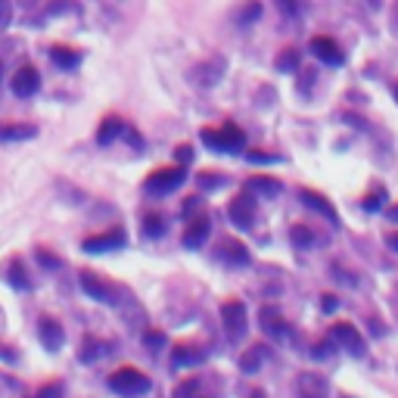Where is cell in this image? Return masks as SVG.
Returning a JSON list of instances; mask_svg holds the SVG:
<instances>
[{
	"mask_svg": "<svg viewBox=\"0 0 398 398\" xmlns=\"http://www.w3.org/2000/svg\"><path fill=\"white\" fill-rule=\"evenodd\" d=\"M10 19H13V4H10V0H0V35L6 31Z\"/></svg>",
	"mask_w": 398,
	"mask_h": 398,
	"instance_id": "e575fe53",
	"label": "cell"
},
{
	"mask_svg": "<svg viewBox=\"0 0 398 398\" xmlns=\"http://www.w3.org/2000/svg\"><path fill=\"white\" fill-rule=\"evenodd\" d=\"M227 215H231V221L236 227H252L256 221V199H252V193H240V197L231 199V206H227Z\"/></svg>",
	"mask_w": 398,
	"mask_h": 398,
	"instance_id": "52a82bcc",
	"label": "cell"
},
{
	"mask_svg": "<svg viewBox=\"0 0 398 398\" xmlns=\"http://www.w3.org/2000/svg\"><path fill=\"white\" fill-rule=\"evenodd\" d=\"M38 336H41V342H44V349H50V352H59L63 349V342H66V330L53 318H41Z\"/></svg>",
	"mask_w": 398,
	"mask_h": 398,
	"instance_id": "8fae6325",
	"label": "cell"
},
{
	"mask_svg": "<svg viewBox=\"0 0 398 398\" xmlns=\"http://www.w3.org/2000/svg\"><path fill=\"white\" fill-rule=\"evenodd\" d=\"M221 324H224L227 340H231V342H240L243 336H246V327H249V320H246V305H243L240 299L224 302V305H221Z\"/></svg>",
	"mask_w": 398,
	"mask_h": 398,
	"instance_id": "3957f363",
	"label": "cell"
},
{
	"mask_svg": "<svg viewBox=\"0 0 398 398\" xmlns=\"http://www.w3.org/2000/svg\"><path fill=\"white\" fill-rule=\"evenodd\" d=\"M174 159H177V165H190L193 162V147H187V143H184V147H177Z\"/></svg>",
	"mask_w": 398,
	"mask_h": 398,
	"instance_id": "74e56055",
	"label": "cell"
},
{
	"mask_svg": "<svg viewBox=\"0 0 398 398\" xmlns=\"http://www.w3.org/2000/svg\"><path fill=\"white\" fill-rule=\"evenodd\" d=\"M395 100H398V88H395Z\"/></svg>",
	"mask_w": 398,
	"mask_h": 398,
	"instance_id": "681fc988",
	"label": "cell"
},
{
	"mask_svg": "<svg viewBox=\"0 0 398 398\" xmlns=\"http://www.w3.org/2000/svg\"><path fill=\"white\" fill-rule=\"evenodd\" d=\"M249 398H265V392H258V389H256V392H252Z\"/></svg>",
	"mask_w": 398,
	"mask_h": 398,
	"instance_id": "bcb514c9",
	"label": "cell"
},
{
	"mask_svg": "<svg viewBox=\"0 0 398 398\" xmlns=\"http://www.w3.org/2000/svg\"><path fill=\"white\" fill-rule=\"evenodd\" d=\"M35 134V125H0V140H28Z\"/></svg>",
	"mask_w": 398,
	"mask_h": 398,
	"instance_id": "7402d4cb",
	"label": "cell"
},
{
	"mask_svg": "<svg viewBox=\"0 0 398 398\" xmlns=\"http://www.w3.org/2000/svg\"><path fill=\"white\" fill-rule=\"evenodd\" d=\"M336 305H340V299H336V295H320V308H324V311H333L336 308Z\"/></svg>",
	"mask_w": 398,
	"mask_h": 398,
	"instance_id": "b9f144b4",
	"label": "cell"
},
{
	"mask_svg": "<svg viewBox=\"0 0 398 398\" xmlns=\"http://www.w3.org/2000/svg\"><path fill=\"white\" fill-rule=\"evenodd\" d=\"M383 199H386V190H383V187H374V190L367 193V197H364V209H367V211H379Z\"/></svg>",
	"mask_w": 398,
	"mask_h": 398,
	"instance_id": "4dcf8cb0",
	"label": "cell"
},
{
	"mask_svg": "<svg viewBox=\"0 0 398 398\" xmlns=\"http://www.w3.org/2000/svg\"><path fill=\"white\" fill-rule=\"evenodd\" d=\"M258 318H261V330H265L268 336H274V340H286V336H290V324H286L283 315H281L277 308H271V305H265Z\"/></svg>",
	"mask_w": 398,
	"mask_h": 398,
	"instance_id": "5bb4252c",
	"label": "cell"
},
{
	"mask_svg": "<svg viewBox=\"0 0 398 398\" xmlns=\"http://www.w3.org/2000/svg\"><path fill=\"white\" fill-rule=\"evenodd\" d=\"M35 398H66V386L63 383H50L44 389H38Z\"/></svg>",
	"mask_w": 398,
	"mask_h": 398,
	"instance_id": "d6a6232c",
	"label": "cell"
},
{
	"mask_svg": "<svg viewBox=\"0 0 398 398\" xmlns=\"http://www.w3.org/2000/svg\"><path fill=\"white\" fill-rule=\"evenodd\" d=\"M209 234H211L209 218H193L190 227L184 231V246H187V249H199L202 243L209 240Z\"/></svg>",
	"mask_w": 398,
	"mask_h": 398,
	"instance_id": "d6986e66",
	"label": "cell"
},
{
	"mask_svg": "<svg viewBox=\"0 0 398 398\" xmlns=\"http://www.w3.org/2000/svg\"><path fill=\"white\" fill-rule=\"evenodd\" d=\"M265 355H268L265 345H252V349L240 358V370L243 374H256V370L261 367V361H265Z\"/></svg>",
	"mask_w": 398,
	"mask_h": 398,
	"instance_id": "603a6c76",
	"label": "cell"
},
{
	"mask_svg": "<svg viewBox=\"0 0 398 398\" xmlns=\"http://www.w3.org/2000/svg\"><path fill=\"white\" fill-rule=\"evenodd\" d=\"M10 88H13V94L19 97V100L35 97L38 90H41V75H38V69H35V66H22V69L13 75Z\"/></svg>",
	"mask_w": 398,
	"mask_h": 398,
	"instance_id": "ba28073f",
	"label": "cell"
},
{
	"mask_svg": "<svg viewBox=\"0 0 398 398\" xmlns=\"http://www.w3.org/2000/svg\"><path fill=\"white\" fill-rule=\"evenodd\" d=\"M0 75H4V63H0Z\"/></svg>",
	"mask_w": 398,
	"mask_h": 398,
	"instance_id": "c3c4849f",
	"label": "cell"
},
{
	"mask_svg": "<svg viewBox=\"0 0 398 398\" xmlns=\"http://www.w3.org/2000/svg\"><path fill=\"white\" fill-rule=\"evenodd\" d=\"M386 215H389V221H398V206H392V209H386Z\"/></svg>",
	"mask_w": 398,
	"mask_h": 398,
	"instance_id": "f6af8a7d",
	"label": "cell"
},
{
	"mask_svg": "<svg viewBox=\"0 0 398 398\" xmlns=\"http://www.w3.org/2000/svg\"><path fill=\"white\" fill-rule=\"evenodd\" d=\"M227 69V63L221 56H211L206 59V63H199V66H193V72H190V78L199 84V88H211V84H218L221 81V75Z\"/></svg>",
	"mask_w": 398,
	"mask_h": 398,
	"instance_id": "9c48e42d",
	"label": "cell"
},
{
	"mask_svg": "<svg viewBox=\"0 0 398 398\" xmlns=\"http://www.w3.org/2000/svg\"><path fill=\"white\" fill-rule=\"evenodd\" d=\"M50 59H53V66H59V69H75L81 63V56L69 47H53L50 50Z\"/></svg>",
	"mask_w": 398,
	"mask_h": 398,
	"instance_id": "cb8c5ba5",
	"label": "cell"
},
{
	"mask_svg": "<svg viewBox=\"0 0 398 398\" xmlns=\"http://www.w3.org/2000/svg\"><path fill=\"white\" fill-rule=\"evenodd\" d=\"M199 140L206 143V147L211 150V152H240L243 147H246V134H243L236 125H221L218 131H211V128H206L199 134Z\"/></svg>",
	"mask_w": 398,
	"mask_h": 398,
	"instance_id": "7a4b0ae2",
	"label": "cell"
},
{
	"mask_svg": "<svg viewBox=\"0 0 398 398\" xmlns=\"http://www.w3.org/2000/svg\"><path fill=\"white\" fill-rule=\"evenodd\" d=\"M395 22H398V6H395Z\"/></svg>",
	"mask_w": 398,
	"mask_h": 398,
	"instance_id": "7dc6e473",
	"label": "cell"
},
{
	"mask_svg": "<svg viewBox=\"0 0 398 398\" xmlns=\"http://www.w3.org/2000/svg\"><path fill=\"white\" fill-rule=\"evenodd\" d=\"M199 392V379H187L184 386H177V392H174V398H193Z\"/></svg>",
	"mask_w": 398,
	"mask_h": 398,
	"instance_id": "d590c367",
	"label": "cell"
},
{
	"mask_svg": "<svg viewBox=\"0 0 398 398\" xmlns=\"http://www.w3.org/2000/svg\"><path fill=\"white\" fill-rule=\"evenodd\" d=\"M311 53H315V56L320 59V63H327V66H342V63H345L342 47L336 44L333 38H324V35L311 38Z\"/></svg>",
	"mask_w": 398,
	"mask_h": 398,
	"instance_id": "30bf717a",
	"label": "cell"
},
{
	"mask_svg": "<svg viewBox=\"0 0 398 398\" xmlns=\"http://www.w3.org/2000/svg\"><path fill=\"white\" fill-rule=\"evenodd\" d=\"M299 63H302V56H299V50H295V47H286L283 53L274 59L277 72H295V69H299Z\"/></svg>",
	"mask_w": 398,
	"mask_h": 398,
	"instance_id": "d4e9b609",
	"label": "cell"
},
{
	"mask_svg": "<svg viewBox=\"0 0 398 398\" xmlns=\"http://www.w3.org/2000/svg\"><path fill=\"white\" fill-rule=\"evenodd\" d=\"M221 184H224V174H215V172L199 174V187L202 190H215V187H221Z\"/></svg>",
	"mask_w": 398,
	"mask_h": 398,
	"instance_id": "1f68e13d",
	"label": "cell"
},
{
	"mask_svg": "<svg viewBox=\"0 0 398 398\" xmlns=\"http://www.w3.org/2000/svg\"><path fill=\"white\" fill-rule=\"evenodd\" d=\"M109 389L122 398H137V395H147L152 389V383H150V377L137 367H118V370L109 374Z\"/></svg>",
	"mask_w": 398,
	"mask_h": 398,
	"instance_id": "6da1fadb",
	"label": "cell"
},
{
	"mask_svg": "<svg viewBox=\"0 0 398 398\" xmlns=\"http://www.w3.org/2000/svg\"><path fill=\"white\" fill-rule=\"evenodd\" d=\"M246 159H249V162H256V165H271V162H281V159H277V156H271V152H256V150H252V152H246Z\"/></svg>",
	"mask_w": 398,
	"mask_h": 398,
	"instance_id": "8d00e7d4",
	"label": "cell"
},
{
	"mask_svg": "<svg viewBox=\"0 0 398 398\" xmlns=\"http://www.w3.org/2000/svg\"><path fill=\"white\" fill-rule=\"evenodd\" d=\"M290 236H293L295 249H311L315 246V234H311V227H305V224H295L290 231Z\"/></svg>",
	"mask_w": 398,
	"mask_h": 398,
	"instance_id": "4316f807",
	"label": "cell"
},
{
	"mask_svg": "<svg viewBox=\"0 0 398 398\" xmlns=\"http://www.w3.org/2000/svg\"><path fill=\"white\" fill-rule=\"evenodd\" d=\"M281 190H283V184L277 181V177H249V184H246V193H252V197H265V199H274V197H281Z\"/></svg>",
	"mask_w": 398,
	"mask_h": 398,
	"instance_id": "ac0fdd59",
	"label": "cell"
},
{
	"mask_svg": "<svg viewBox=\"0 0 398 398\" xmlns=\"http://www.w3.org/2000/svg\"><path fill=\"white\" fill-rule=\"evenodd\" d=\"M4 277H6V283H10L13 290H28V277H25V268H22L19 258H10V261H6Z\"/></svg>",
	"mask_w": 398,
	"mask_h": 398,
	"instance_id": "44dd1931",
	"label": "cell"
},
{
	"mask_svg": "<svg viewBox=\"0 0 398 398\" xmlns=\"http://www.w3.org/2000/svg\"><path fill=\"white\" fill-rule=\"evenodd\" d=\"M277 6L283 10V16H299V0H277Z\"/></svg>",
	"mask_w": 398,
	"mask_h": 398,
	"instance_id": "f35d334b",
	"label": "cell"
},
{
	"mask_svg": "<svg viewBox=\"0 0 398 398\" xmlns=\"http://www.w3.org/2000/svg\"><path fill=\"white\" fill-rule=\"evenodd\" d=\"M143 342H147V349L159 352V349H165L168 345V336L162 333V330H147V333H143Z\"/></svg>",
	"mask_w": 398,
	"mask_h": 398,
	"instance_id": "f546056e",
	"label": "cell"
},
{
	"mask_svg": "<svg viewBox=\"0 0 398 398\" xmlns=\"http://www.w3.org/2000/svg\"><path fill=\"white\" fill-rule=\"evenodd\" d=\"M330 345H333V340L318 342V345H315V352H311V355H315V358H330Z\"/></svg>",
	"mask_w": 398,
	"mask_h": 398,
	"instance_id": "60d3db41",
	"label": "cell"
},
{
	"mask_svg": "<svg viewBox=\"0 0 398 398\" xmlns=\"http://www.w3.org/2000/svg\"><path fill=\"white\" fill-rule=\"evenodd\" d=\"M103 355H106V349H103V342L100 340H94V336L84 340V345H81V361L84 364H94L97 358H103Z\"/></svg>",
	"mask_w": 398,
	"mask_h": 398,
	"instance_id": "484cf974",
	"label": "cell"
},
{
	"mask_svg": "<svg viewBox=\"0 0 398 398\" xmlns=\"http://www.w3.org/2000/svg\"><path fill=\"white\" fill-rule=\"evenodd\" d=\"M299 199H302L308 209H315L318 215H324L330 224H340V215H336V209L330 206L327 197H320V193H315V190H299Z\"/></svg>",
	"mask_w": 398,
	"mask_h": 398,
	"instance_id": "e0dca14e",
	"label": "cell"
},
{
	"mask_svg": "<svg viewBox=\"0 0 398 398\" xmlns=\"http://www.w3.org/2000/svg\"><path fill=\"white\" fill-rule=\"evenodd\" d=\"M199 209H202V199L199 197H190L187 202H184V218H190L193 211H199Z\"/></svg>",
	"mask_w": 398,
	"mask_h": 398,
	"instance_id": "ab89813d",
	"label": "cell"
},
{
	"mask_svg": "<svg viewBox=\"0 0 398 398\" xmlns=\"http://www.w3.org/2000/svg\"><path fill=\"white\" fill-rule=\"evenodd\" d=\"M261 16V4L258 0H249V4L240 6V13H236V25H252Z\"/></svg>",
	"mask_w": 398,
	"mask_h": 398,
	"instance_id": "f1b7e54d",
	"label": "cell"
},
{
	"mask_svg": "<svg viewBox=\"0 0 398 398\" xmlns=\"http://www.w3.org/2000/svg\"><path fill=\"white\" fill-rule=\"evenodd\" d=\"M81 290L88 293L90 299H97V302H115L112 299V286H109L106 281H100L94 271H84L81 274Z\"/></svg>",
	"mask_w": 398,
	"mask_h": 398,
	"instance_id": "9a60e30c",
	"label": "cell"
},
{
	"mask_svg": "<svg viewBox=\"0 0 398 398\" xmlns=\"http://www.w3.org/2000/svg\"><path fill=\"white\" fill-rule=\"evenodd\" d=\"M218 258L224 261V265H231V268H246L252 256H249V249L243 246L240 240H224L221 246H218Z\"/></svg>",
	"mask_w": 398,
	"mask_h": 398,
	"instance_id": "7c38bea8",
	"label": "cell"
},
{
	"mask_svg": "<svg viewBox=\"0 0 398 398\" xmlns=\"http://www.w3.org/2000/svg\"><path fill=\"white\" fill-rule=\"evenodd\" d=\"M330 340H333L336 345H342V349L349 355H355V358L364 355V340H361L358 327L349 324V320H336V324L330 327Z\"/></svg>",
	"mask_w": 398,
	"mask_h": 398,
	"instance_id": "5b68a950",
	"label": "cell"
},
{
	"mask_svg": "<svg viewBox=\"0 0 398 398\" xmlns=\"http://www.w3.org/2000/svg\"><path fill=\"white\" fill-rule=\"evenodd\" d=\"M118 134H125V122H122L118 115H106L103 122H100L97 143H100V147H109V143H115Z\"/></svg>",
	"mask_w": 398,
	"mask_h": 398,
	"instance_id": "ffe728a7",
	"label": "cell"
},
{
	"mask_svg": "<svg viewBox=\"0 0 398 398\" xmlns=\"http://www.w3.org/2000/svg\"><path fill=\"white\" fill-rule=\"evenodd\" d=\"M125 246H128V234H125L122 227H112V231H106V234L88 236V240L81 243L84 252H115V249H125Z\"/></svg>",
	"mask_w": 398,
	"mask_h": 398,
	"instance_id": "8992f818",
	"label": "cell"
},
{
	"mask_svg": "<svg viewBox=\"0 0 398 398\" xmlns=\"http://www.w3.org/2000/svg\"><path fill=\"white\" fill-rule=\"evenodd\" d=\"M315 84V72H302V90H308Z\"/></svg>",
	"mask_w": 398,
	"mask_h": 398,
	"instance_id": "7bdbcfd3",
	"label": "cell"
},
{
	"mask_svg": "<svg viewBox=\"0 0 398 398\" xmlns=\"http://www.w3.org/2000/svg\"><path fill=\"white\" fill-rule=\"evenodd\" d=\"M295 395L299 398H327L330 395L327 379L320 374H299V379H295Z\"/></svg>",
	"mask_w": 398,
	"mask_h": 398,
	"instance_id": "4fadbf2b",
	"label": "cell"
},
{
	"mask_svg": "<svg viewBox=\"0 0 398 398\" xmlns=\"http://www.w3.org/2000/svg\"><path fill=\"white\" fill-rule=\"evenodd\" d=\"M184 181H187V172H184V165L159 168V172H152L147 177V190L152 193V197H165V193H174Z\"/></svg>",
	"mask_w": 398,
	"mask_h": 398,
	"instance_id": "277c9868",
	"label": "cell"
},
{
	"mask_svg": "<svg viewBox=\"0 0 398 398\" xmlns=\"http://www.w3.org/2000/svg\"><path fill=\"white\" fill-rule=\"evenodd\" d=\"M162 234H165V218L162 215H147V218H143V236L159 240Z\"/></svg>",
	"mask_w": 398,
	"mask_h": 398,
	"instance_id": "83f0119b",
	"label": "cell"
},
{
	"mask_svg": "<svg viewBox=\"0 0 398 398\" xmlns=\"http://www.w3.org/2000/svg\"><path fill=\"white\" fill-rule=\"evenodd\" d=\"M38 261H41L44 268H50V271L63 268V261H59V256H53V252H47V249H38Z\"/></svg>",
	"mask_w": 398,
	"mask_h": 398,
	"instance_id": "836d02e7",
	"label": "cell"
},
{
	"mask_svg": "<svg viewBox=\"0 0 398 398\" xmlns=\"http://www.w3.org/2000/svg\"><path fill=\"white\" fill-rule=\"evenodd\" d=\"M386 246H392L398 252V234H386Z\"/></svg>",
	"mask_w": 398,
	"mask_h": 398,
	"instance_id": "ee69618b",
	"label": "cell"
},
{
	"mask_svg": "<svg viewBox=\"0 0 398 398\" xmlns=\"http://www.w3.org/2000/svg\"><path fill=\"white\" fill-rule=\"evenodd\" d=\"M202 361H206V349H199V345H177L174 355H172V367L174 370L199 367Z\"/></svg>",
	"mask_w": 398,
	"mask_h": 398,
	"instance_id": "2e32d148",
	"label": "cell"
}]
</instances>
